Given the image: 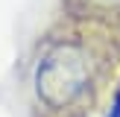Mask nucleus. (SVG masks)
Masks as SVG:
<instances>
[{
	"label": "nucleus",
	"mask_w": 120,
	"mask_h": 117,
	"mask_svg": "<svg viewBox=\"0 0 120 117\" xmlns=\"http://www.w3.org/2000/svg\"><path fill=\"white\" fill-rule=\"evenodd\" d=\"M109 117H120V91H117L114 102H111V111H109Z\"/></svg>",
	"instance_id": "2"
},
{
	"label": "nucleus",
	"mask_w": 120,
	"mask_h": 117,
	"mask_svg": "<svg viewBox=\"0 0 120 117\" xmlns=\"http://www.w3.org/2000/svg\"><path fill=\"white\" fill-rule=\"evenodd\" d=\"M82 82H85V67L70 47H59L38 67V94L53 105H62L70 97H76L82 91Z\"/></svg>",
	"instance_id": "1"
}]
</instances>
